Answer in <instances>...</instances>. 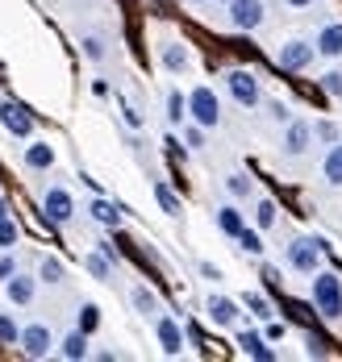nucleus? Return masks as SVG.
Here are the masks:
<instances>
[{"label":"nucleus","instance_id":"obj_4","mask_svg":"<svg viewBox=\"0 0 342 362\" xmlns=\"http://www.w3.org/2000/svg\"><path fill=\"white\" fill-rule=\"evenodd\" d=\"M226 83H229V96H234L242 109H255V105L263 100V92H259V79L246 71V67H234V71L226 75Z\"/></svg>","mask_w":342,"mask_h":362},{"label":"nucleus","instance_id":"obj_39","mask_svg":"<svg viewBox=\"0 0 342 362\" xmlns=\"http://www.w3.org/2000/svg\"><path fill=\"white\" fill-rule=\"evenodd\" d=\"M13 275H17V258H13V254H0V284L13 279Z\"/></svg>","mask_w":342,"mask_h":362},{"label":"nucleus","instance_id":"obj_6","mask_svg":"<svg viewBox=\"0 0 342 362\" xmlns=\"http://www.w3.org/2000/svg\"><path fill=\"white\" fill-rule=\"evenodd\" d=\"M267 17L263 0H229V25L234 30H242V34H251V30H259Z\"/></svg>","mask_w":342,"mask_h":362},{"label":"nucleus","instance_id":"obj_45","mask_svg":"<svg viewBox=\"0 0 342 362\" xmlns=\"http://www.w3.org/2000/svg\"><path fill=\"white\" fill-rule=\"evenodd\" d=\"M188 4H200V0H188Z\"/></svg>","mask_w":342,"mask_h":362},{"label":"nucleus","instance_id":"obj_42","mask_svg":"<svg viewBox=\"0 0 342 362\" xmlns=\"http://www.w3.org/2000/svg\"><path fill=\"white\" fill-rule=\"evenodd\" d=\"M284 337V325H267V341H280Z\"/></svg>","mask_w":342,"mask_h":362},{"label":"nucleus","instance_id":"obj_21","mask_svg":"<svg viewBox=\"0 0 342 362\" xmlns=\"http://www.w3.org/2000/svg\"><path fill=\"white\" fill-rule=\"evenodd\" d=\"M217 229H222L226 238H238V233L246 229V225H242V213H238L234 204H222V209H217Z\"/></svg>","mask_w":342,"mask_h":362},{"label":"nucleus","instance_id":"obj_20","mask_svg":"<svg viewBox=\"0 0 342 362\" xmlns=\"http://www.w3.org/2000/svg\"><path fill=\"white\" fill-rule=\"evenodd\" d=\"M188 63H192L188 46H180V42H167L163 46V67L167 71H188Z\"/></svg>","mask_w":342,"mask_h":362},{"label":"nucleus","instance_id":"obj_46","mask_svg":"<svg viewBox=\"0 0 342 362\" xmlns=\"http://www.w3.org/2000/svg\"><path fill=\"white\" fill-rule=\"evenodd\" d=\"M217 4H229V0H217Z\"/></svg>","mask_w":342,"mask_h":362},{"label":"nucleus","instance_id":"obj_28","mask_svg":"<svg viewBox=\"0 0 342 362\" xmlns=\"http://www.w3.org/2000/svg\"><path fill=\"white\" fill-rule=\"evenodd\" d=\"M0 341H4V346H17V341H21V325H17L8 313H0Z\"/></svg>","mask_w":342,"mask_h":362},{"label":"nucleus","instance_id":"obj_17","mask_svg":"<svg viewBox=\"0 0 342 362\" xmlns=\"http://www.w3.org/2000/svg\"><path fill=\"white\" fill-rule=\"evenodd\" d=\"M88 213H92L96 225H105V229H117V225H121V209H117L113 200H105V196H96V200L88 204Z\"/></svg>","mask_w":342,"mask_h":362},{"label":"nucleus","instance_id":"obj_37","mask_svg":"<svg viewBox=\"0 0 342 362\" xmlns=\"http://www.w3.org/2000/svg\"><path fill=\"white\" fill-rule=\"evenodd\" d=\"M304 350H309V358H326V341H321L317 333H309V337H304Z\"/></svg>","mask_w":342,"mask_h":362},{"label":"nucleus","instance_id":"obj_13","mask_svg":"<svg viewBox=\"0 0 342 362\" xmlns=\"http://www.w3.org/2000/svg\"><path fill=\"white\" fill-rule=\"evenodd\" d=\"M309 138H313V125L309 121H288V129H284V154L288 158H297L309 150Z\"/></svg>","mask_w":342,"mask_h":362},{"label":"nucleus","instance_id":"obj_1","mask_svg":"<svg viewBox=\"0 0 342 362\" xmlns=\"http://www.w3.org/2000/svg\"><path fill=\"white\" fill-rule=\"evenodd\" d=\"M313 308L326 321H342V279L334 271H317L313 275Z\"/></svg>","mask_w":342,"mask_h":362},{"label":"nucleus","instance_id":"obj_3","mask_svg":"<svg viewBox=\"0 0 342 362\" xmlns=\"http://www.w3.org/2000/svg\"><path fill=\"white\" fill-rule=\"evenodd\" d=\"M321 246H326V242H317V238H297V242H288V267L301 271V275H317V271H321Z\"/></svg>","mask_w":342,"mask_h":362},{"label":"nucleus","instance_id":"obj_10","mask_svg":"<svg viewBox=\"0 0 342 362\" xmlns=\"http://www.w3.org/2000/svg\"><path fill=\"white\" fill-rule=\"evenodd\" d=\"M34 291H38V279H30V275H13V279H4V296H8V304H17V308H25V304H34Z\"/></svg>","mask_w":342,"mask_h":362},{"label":"nucleus","instance_id":"obj_23","mask_svg":"<svg viewBox=\"0 0 342 362\" xmlns=\"http://www.w3.org/2000/svg\"><path fill=\"white\" fill-rule=\"evenodd\" d=\"M154 200H159V209L167 213V217H180V196L167 187V183H159L154 180Z\"/></svg>","mask_w":342,"mask_h":362},{"label":"nucleus","instance_id":"obj_33","mask_svg":"<svg viewBox=\"0 0 342 362\" xmlns=\"http://www.w3.org/2000/svg\"><path fill=\"white\" fill-rule=\"evenodd\" d=\"M226 187H229V196H238V200H246V196L255 192V187H251V180H246V175H229V180H226Z\"/></svg>","mask_w":342,"mask_h":362},{"label":"nucleus","instance_id":"obj_11","mask_svg":"<svg viewBox=\"0 0 342 362\" xmlns=\"http://www.w3.org/2000/svg\"><path fill=\"white\" fill-rule=\"evenodd\" d=\"M313 46H317V54H321V59H342V21L321 25L317 37H313Z\"/></svg>","mask_w":342,"mask_h":362},{"label":"nucleus","instance_id":"obj_27","mask_svg":"<svg viewBox=\"0 0 342 362\" xmlns=\"http://www.w3.org/2000/svg\"><path fill=\"white\" fill-rule=\"evenodd\" d=\"M134 308L142 313V317H154L159 313V300H154L151 288H134Z\"/></svg>","mask_w":342,"mask_h":362},{"label":"nucleus","instance_id":"obj_12","mask_svg":"<svg viewBox=\"0 0 342 362\" xmlns=\"http://www.w3.org/2000/svg\"><path fill=\"white\" fill-rule=\"evenodd\" d=\"M205 308H209V321H213V325H222V329L238 325V317H242V313H238V304H234L229 296H209V300H205Z\"/></svg>","mask_w":342,"mask_h":362},{"label":"nucleus","instance_id":"obj_22","mask_svg":"<svg viewBox=\"0 0 342 362\" xmlns=\"http://www.w3.org/2000/svg\"><path fill=\"white\" fill-rule=\"evenodd\" d=\"M84 267H88V275H92V279H109L117 262L105 250H96V254H88V258H84Z\"/></svg>","mask_w":342,"mask_h":362},{"label":"nucleus","instance_id":"obj_40","mask_svg":"<svg viewBox=\"0 0 342 362\" xmlns=\"http://www.w3.org/2000/svg\"><path fill=\"white\" fill-rule=\"evenodd\" d=\"M184 138H188L192 150H200V146H205V125H192V129L184 134Z\"/></svg>","mask_w":342,"mask_h":362},{"label":"nucleus","instance_id":"obj_34","mask_svg":"<svg viewBox=\"0 0 342 362\" xmlns=\"http://www.w3.org/2000/svg\"><path fill=\"white\" fill-rule=\"evenodd\" d=\"M321 92L342 96V71H326V75H321Z\"/></svg>","mask_w":342,"mask_h":362},{"label":"nucleus","instance_id":"obj_2","mask_svg":"<svg viewBox=\"0 0 342 362\" xmlns=\"http://www.w3.org/2000/svg\"><path fill=\"white\" fill-rule=\"evenodd\" d=\"M188 117L196 125H205V129H213V125H222V100H217V92L213 88H192L188 92Z\"/></svg>","mask_w":342,"mask_h":362},{"label":"nucleus","instance_id":"obj_38","mask_svg":"<svg viewBox=\"0 0 342 362\" xmlns=\"http://www.w3.org/2000/svg\"><path fill=\"white\" fill-rule=\"evenodd\" d=\"M267 109H271V121H280V125H288V121H292V112H288V105H284V100H271Z\"/></svg>","mask_w":342,"mask_h":362},{"label":"nucleus","instance_id":"obj_15","mask_svg":"<svg viewBox=\"0 0 342 362\" xmlns=\"http://www.w3.org/2000/svg\"><path fill=\"white\" fill-rule=\"evenodd\" d=\"M238 350L246 354V358H259V362H275V350H267V341L255 333V329H242L238 333Z\"/></svg>","mask_w":342,"mask_h":362},{"label":"nucleus","instance_id":"obj_32","mask_svg":"<svg viewBox=\"0 0 342 362\" xmlns=\"http://www.w3.org/2000/svg\"><path fill=\"white\" fill-rule=\"evenodd\" d=\"M238 246L246 254H263V238H259L255 229H242V233H238Z\"/></svg>","mask_w":342,"mask_h":362},{"label":"nucleus","instance_id":"obj_24","mask_svg":"<svg viewBox=\"0 0 342 362\" xmlns=\"http://www.w3.org/2000/svg\"><path fill=\"white\" fill-rule=\"evenodd\" d=\"M188 117V96H180V92H167V121L171 125H180Z\"/></svg>","mask_w":342,"mask_h":362},{"label":"nucleus","instance_id":"obj_5","mask_svg":"<svg viewBox=\"0 0 342 362\" xmlns=\"http://www.w3.org/2000/svg\"><path fill=\"white\" fill-rule=\"evenodd\" d=\"M313 59H317V46H313V42H304V37L284 42V46H280V54H275V63H280L284 71H304Z\"/></svg>","mask_w":342,"mask_h":362},{"label":"nucleus","instance_id":"obj_44","mask_svg":"<svg viewBox=\"0 0 342 362\" xmlns=\"http://www.w3.org/2000/svg\"><path fill=\"white\" fill-rule=\"evenodd\" d=\"M8 217V200H4V196H0V221Z\"/></svg>","mask_w":342,"mask_h":362},{"label":"nucleus","instance_id":"obj_14","mask_svg":"<svg viewBox=\"0 0 342 362\" xmlns=\"http://www.w3.org/2000/svg\"><path fill=\"white\" fill-rule=\"evenodd\" d=\"M154 333H159V346H163V354H180V350H184V329L176 325L171 317H159Z\"/></svg>","mask_w":342,"mask_h":362},{"label":"nucleus","instance_id":"obj_26","mask_svg":"<svg viewBox=\"0 0 342 362\" xmlns=\"http://www.w3.org/2000/svg\"><path fill=\"white\" fill-rule=\"evenodd\" d=\"M63 275H67V271H63V262H59V258H42V267H38L42 284H63Z\"/></svg>","mask_w":342,"mask_h":362},{"label":"nucleus","instance_id":"obj_16","mask_svg":"<svg viewBox=\"0 0 342 362\" xmlns=\"http://www.w3.org/2000/svg\"><path fill=\"white\" fill-rule=\"evenodd\" d=\"M321 180L330 187H342V142H330L326 158H321Z\"/></svg>","mask_w":342,"mask_h":362},{"label":"nucleus","instance_id":"obj_35","mask_svg":"<svg viewBox=\"0 0 342 362\" xmlns=\"http://www.w3.org/2000/svg\"><path fill=\"white\" fill-rule=\"evenodd\" d=\"M313 134H317L321 142H338V125H334V121H317V125H313Z\"/></svg>","mask_w":342,"mask_h":362},{"label":"nucleus","instance_id":"obj_18","mask_svg":"<svg viewBox=\"0 0 342 362\" xmlns=\"http://www.w3.org/2000/svg\"><path fill=\"white\" fill-rule=\"evenodd\" d=\"M59 354H63L67 362H84V358H88V333H84V329L67 333V337L59 341Z\"/></svg>","mask_w":342,"mask_h":362},{"label":"nucleus","instance_id":"obj_31","mask_svg":"<svg viewBox=\"0 0 342 362\" xmlns=\"http://www.w3.org/2000/svg\"><path fill=\"white\" fill-rule=\"evenodd\" d=\"M17 238H21V229H17V221L4 217L0 221V250H8V246H17Z\"/></svg>","mask_w":342,"mask_h":362},{"label":"nucleus","instance_id":"obj_25","mask_svg":"<svg viewBox=\"0 0 342 362\" xmlns=\"http://www.w3.org/2000/svg\"><path fill=\"white\" fill-rule=\"evenodd\" d=\"M275 217H280V209H275V200H259V204H255V225H259V229H271V225H275Z\"/></svg>","mask_w":342,"mask_h":362},{"label":"nucleus","instance_id":"obj_9","mask_svg":"<svg viewBox=\"0 0 342 362\" xmlns=\"http://www.w3.org/2000/svg\"><path fill=\"white\" fill-rule=\"evenodd\" d=\"M0 125H4L13 138H30V134H34V117L21 109L17 100H4V105H0Z\"/></svg>","mask_w":342,"mask_h":362},{"label":"nucleus","instance_id":"obj_41","mask_svg":"<svg viewBox=\"0 0 342 362\" xmlns=\"http://www.w3.org/2000/svg\"><path fill=\"white\" fill-rule=\"evenodd\" d=\"M263 279L275 288V284H280V271H275V267H263Z\"/></svg>","mask_w":342,"mask_h":362},{"label":"nucleus","instance_id":"obj_43","mask_svg":"<svg viewBox=\"0 0 342 362\" xmlns=\"http://www.w3.org/2000/svg\"><path fill=\"white\" fill-rule=\"evenodd\" d=\"M284 4H288V8H309L313 0H284Z\"/></svg>","mask_w":342,"mask_h":362},{"label":"nucleus","instance_id":"obj_8","mask_svg":"<svg viewBox=\"0 0 342 362\" xmlns=\"http://www.w3.org/2000/svg\"><path fill=\"white\" fill-rule=\"evenodd\" d=\"M17 346H21L25 358H46V354L55 350V333L46 325H30V329H21V341H17Z\"/></svg>","mask_w":342,"mask_h":362},{"label":"nucleus","instance_id":"obj_7","mask_svg":"<svg viewBox=\"0 0 342 362\" xmlns=\"http://www.w3.org/2000/svg\"><path fill=\"white\" fill-rule=\"evenodd\" d=\"M72 213H76V204H72V192L67 187H50L42 196V217L50 221V225H67Z\"/></svg>","mask_w":342,"mask_h":362},{"label":"nucleus","instance_id":"obj_30","mask_svg":"<svg viewBox=\"0 0 342 362\" xmlns=\"http://www.w3.org/2000/svg\"><path fill=\"white\" fill-rule=\"evenodd\" d=\"M96 325H101V308H96V304H84V308H79V329L92 337V333H96Z\"/></svg>","mask_w":342,"mask_h":362},{"label":"nucleus","instance_id":"obj_19","mask_svg":"<svg viewBox=\"0 0 342 362\" xmlns=\"http://www.w3.org/2000/svg\"><path fill=\"white\" fill-rule=\"evenodd\" d=\"M25 167H30V171H46V167H55V146L50 142L25 146Z\"/></svg>","mask_w":342,"mask_h":362},{"label":"nucleus","instance_id":"obj_36","mask_svg":"<svg viewBox=\"0 0 342 362\" xmlns=\"http://www.w3.org/2000/svg\"><path fill=\"white\" fill-rule=\"evenodd\" d=\"M84 54H88L92 63H96V59H105V42H101V37H84Z\"/></svg>","mask_w":342,"mask_h":362},{"label":"nucleus","instance_id":"obj_29","mask_svg":"<svg viewBox=\"0 0 342 362\" xmlns=\"http://www.w3.org/2000/svg\"><path fill=\"white\" fill-rule=\"evenodd\" d=\"M242 304H246L259 321H267V317H271V304H267V296H259V291H246V296H242Z\"/></svg>","mask_w":342,"mask_h":362}]
</instances>
